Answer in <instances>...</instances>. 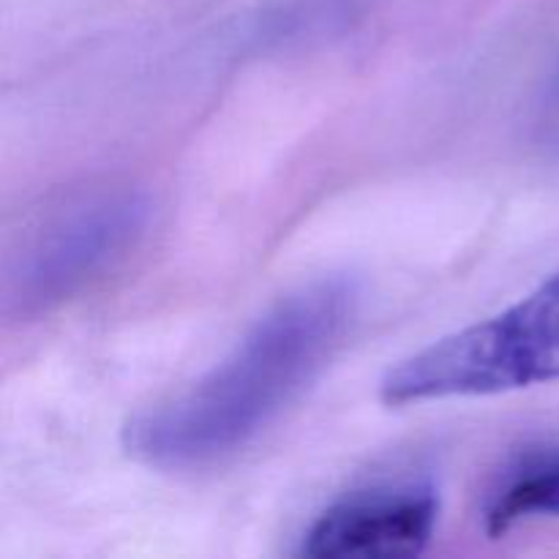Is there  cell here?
<instances>
[{"instance_id":"1","label":"cell","mask_w":559,"mask_h":559,"mask_svg":"<svg viewBox=\"0 0 559 559\" xmlns=\"http://www.w3.org/2000/svg\"><path fill=\"white\" fill-rule=\"evenodd\" d=\"M360 314V287L322 276L278 300L207 374L131 415L123 451L164 473L238 456L276 424L344 347Z\"/></svg>"},{"instance_id":"2","label":"cell","mask_w":559,"mask_h":559,"mask_svg":"<svg viewBox=\"0 0 559 559\" xmlns=\"http://www.w3.org/2000/svg\"><path fill=\"white\" fill-rule=\"evenodd\" d=\"M559 380V273L489 320L451 333L393 366L380 382L388 407L495 396Z\"/></svg>"},{"instance_id":"3","label":"cell","mask_w":559,"mask_h":559,"mask_svg":"<svg viewBox=\"0 0 559 559\" xmlns=\"http://www.w3.org/2000/svg\"><path fill=\"white\" fill-rule=\"evenodd\" d=\"M151 224V200L136 189H98L41 218L9 257L3 306L9 317L58 309L112 273Z\"/></svg>"},{"instance_id":"4","label":"cell","mask_w":559,"mask_h":559,"mask_svg":"<svg viewBox=\"0 0 559 559\" xmlns=\"http://www.w3.org/2000/svg\"><path fill=\"white\" fill-rule=\"evenodd\" d=\"M440 500L431 486H393L349 495L322 511L304 535L300 555L338 557H413L435 535Z\"/></svg>"},{"instance_id":"5","label":"cell","mask_w":559,"mask_h":559,"mask_svg":"<svg viewBox=\"0 0 559 559\" xmlns=\"http://www.w3.org/2000/svg\"><path fill=\"white\" fill-rule=\"evenodd\" d=\"M535 516H559V445L530 448L513 459L484 502L489 538H502Z\"/></svg>"},{"instance_id":"6","label":"cell","mask_w":559,"mask_h":559,"mask_svg":"<svg viewBox=\"0 0 559 559\" xmlns=\"http://www.w3.org/2000/svg\"><path fill=\"white\" fill-rule=\"evenodd\" d=\"M549 126H551V134L559 140V74L555 80V91H551V115H549Z\"/></svg>"}]
</instances>
